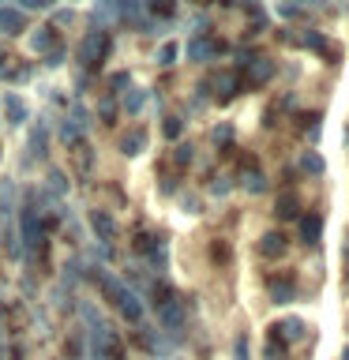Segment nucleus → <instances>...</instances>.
Segmentation results:
<instances>
[{"mask_svg": "<svg viewBox=\"0 0 349 360\" xmlns=\"http://www.w3.org/2000/svg\"><path fill=\"white\" fill-rule=\"evenodd\" d=\"M106 49H109V38H106V30H90L83 41H79V49H75V56H79V64L83 68H94L101 56H106Z\"/></svg>", "mask_w": 349, "mask_h": 360, "instance_id": "f257e3e1", "label": "nucleus"}, {"mask_svg": "<svg viewBox=\"0 0 349 360\" xmlns=\"http://www.w3.org/2000/svg\"><path fill=\"white\" fill-rule=\"evenodd\" d=\"M184 53H188V60H196V64H207V60H214V56L222 53V45L214 41V38H207V34H196V38H188Z\"/></svg>", "mask_w": 349, "mask_h": 360, "instance_id": "f03ea898", "label": "nucleus"}, {"mask_svg": "<svg viewBox=\"0 0 349 360\" xmlns=\"http://www.w3.org/2000/svg\"><path fill=\"white\" fill-rule=\"evenodd\" d=\"M274 60H267V56H255L252 64H248V75H244V86H263L274 79Z\"/></svg>", "mask_w": 349, "mask_h": 360, "instance_id": "7ed1b4c3", "label": "nucleus"}, {"mask_svg": "<svg viewBox=\"0 0 349 360\" xmlns=\"http://www.w3.org/2000/svg\"><path fill=\"white\" fill-rule=\"evenodd\" d=\"M90 229L98 233V240H113L117 236V221L109 210H90Z\"/></svg>", "mask_w": 349, "mask_h": 360, "instance_id": "20e7f679", "label": "nucleus"}, {"mask_svg": "<svg viewBox=\"0 0 349 360\" xmlns=\"http://www.w3.org/2000/svg\"><path fill=\"white\" fill-rule=\"evenodd\" d=\"M4 117H8V124H27V117H30V109H27V101H23L19 94H4Z\"/></svg>", "mask_w": 349, "mask_h": 360, "instance_id": "39448f33", "label": "nucleus"}, {"mask_svg": "<svg viewBox=\"0 0 349 360\" xmlns=\"http://www.w3.org/2000/svg\"><path fill=\"white\" fill-rule=\"evenodd\" d=\"M27 30V15L19 8H0V34H23Z\"/></svg>", "mask_w": 349, "mask_h": 360, "instance_id": "423d86ee", "label": "nucleus"}, {"mask_svg": "<svg viewBox=\"0 0 349 360\" xmlns=\"http://www.w3.org/2000/svg\"><path fill=\"white\" fill-rule=\"evenodd\" d=\"M300 240L304 244H319L323 240V218L319 214H304L300 218Z\"/></svg>", "mask_w": 349, "mask_h": 360, "instance_id": "0eeeda50", "label": "nucleus"}, {"mask_svg": "<svg viewBox=\"0 0 349 360\" xmlns=\"http://www.w3.org/2000/svg\"><path fill=\"white\" fill-rule=\"evenodd\" d=\"M30 49L38 53V56H45L49 49H56V38H53V27H38L30 34Z\"/></svg>", "mask_w": 349, "mask_h": 360, "instance_id": "6e6552de", "label": "nucleus"}, {"mask_svg": "<svg viewBox=\"0 0 349 360\" xmlns=\"http://www.w3.org/2000/svg\"><path fill=\"white\" fill-rule=\"evenodd\" d=\"M23 240H27V244H38L42 240V221H38V214H34L30 207L23 210Z\"/></svg>", "mask_w": 349, "mask_h": 360, "instance_id": "1a4fd4ad", "label": "nucleus"}, {"mask_svg": "<svg viewBox=\"0 0 349 360\" xmlns=\"http://www.w3.org/2000/svg\"><path fill=\"white\" fill-rule=\"evenodd\" d=\"M259 252H263L267 259H278L281 252H286V236H281V233H263V240H259Z\"/></svg>", "mask_w": 349, "mask_h": 360, "instance_id": "9d476101", "label": "nucleus"}, {"mask_svg": "<svg viewBox=\"0 0 349 360\" xmlns=\"http://www.w3.org/2000/svg\"><path fill=\"white\" fill-rule=\"evenodd\" d=\"M143 146H146V131H139V128H135V131H128V135L120 139V154L135 158V154H143Z\"/></svg>", "mask_w": 349, "mask_h": 360, "instance_id": "9b49d317", "label": "nucleus"}, {"mask_svg": "<svg viewBox=\"0 0 349 360\" xmlns=\"http://www.w3.org/2000/svg\"><path fill=\"white\" fill-rule=\"evenodd\" d=\"M274 214H278V218H297V214H300V199L293 195V191H281Z\"/></svg>", "mask_w": 349, "mask_h": 360, "instance_id": "f8f14e48", "label": "nucleus"}, {"mask_svg": "<svg viewBox=\"0 0 349 360\" xmlns=\"http://www.w3.org/2000/svg\"><path fill=\"white\" fill-rule=\"evenodd\" d=\"M210 86L218 90L222 98H233V94H236V86H241V79H236L233 72H218V75H214V83H210Z\"/></svg>", "mask_w": 349, "mask_h": 360, "instance_id": "ddd939ff", "label": "nucleus"}, {"mask_svg": "<svg viewBox=\"0 0 349 360\" xmlns=\"http://www.w3.org/2000/svg\"><path fill=\"white\" fill-rule=\"evenodd\" d=\"M158 304V319L165 326H180V304L177 300H154Z\"/></svg>", "mask_w": 349, "mask_h": 360, "instance_id": "4468645a", "label": "nucleus"}, {"mask_svg": "<svg viewBox=\"0 0 349 360\" xmlns=\"http://www.w3.org/2000/svg\"><path fill=\"white\" fill-rule=\"evenodd\" d=\"M304 49H312V53H323V56H331V45H326V38L319 30H304V38H300Z\"/></svg>", "mask_w": 349, "mask_h": 360, "instance_id": "2eb2a0df", "label": "nucleus"}, {"mask_svg": "<svg viewBox=\"0 0 349 360\" xmlns=\"http://www.w3.org/2000/svg\"><path fill=\"white\" fill-rule=\"evenodd\" d=\"M270 297H274V304H289L293 297H297V289H293V281H270Z\"/></svg>", "mask_w": 349, "mask_h": 360, "instance_id": "dca6fc26", "label": "nucleus"}, {"mask_svg": "<svg viewBox=\"0 0 349 360\" xmlns=\"http://www.w3.org/2000/svg\"><path fill=\"white\" fill-rule=\"evenodd\" d=\"M117 308H120L124 315H128V319H132V323H139V319H143V304H139V300H135V292H132V289H128V292H124V300L117 304Z\"/></svg>", "mask_w": 349, "mask_h": 360, "instance_id": "f3484780", "label": "nucleus"}, {"mask_svg": "<svg viewBox=\"0 0 349 360\" xmlns=\"http://www.w3.org/2000/svg\"><path fill=\"white\" fill-rule=\"evenodd\" d=\"M68 150L75 154V169H79V176H87V173H90V146H87L83 139H79L75 146H68Z\"/></svg>", "mask_w": 349, "mask_h": 360, "instance_id": "a211bd4d", "label": "nucleus"}, {"mask_svg": "<svg viewBox=\"0 0 349 360\" xmlns=\"http://www.w3.org/2000/svg\"><path fill=\"white\" fill-rule=\"evenodd\" d=\"M101 292H106V297H109L113 304H120V300H124V292H128V289H124V285H120V281H117V278H109V274H101Z\"/></svg>", "mask_w": 349, "mask_h": 360, "instance_id": "6ab92c4d", "label": "nucleus"}, {"mask_svg": "<svg viewBox=\"0 0 349 360\" xmlns=\"http://www.w3.org/2000/svg\"><path fill=\"white\" fill-rule=\"evenodd\" d=\"M244 188L252 191V195H263V191H267V176L259 173V169H252V173H244Z\"/></svg>", "mask_w": 349, "mask_h": 360, "instance_id": "aec40b11", "label": "nucleus"}, {"mask_svg": "<svg viewBox=\"0 0 349 360\" xmlns=\"http://www.w3.org/2000/svg\"><path fill=\"white\" fill-rule=\"evenodd\" d=\"M300 169H304V173H312V176H319V173H323V158L315 154V150H304V158H300Z\"/></svg>", "mask_w": 349, "mask_h": 360, "instance_id": "412c9836", "label": "nucleus"}, {"mask_svg": "<svg viewBox=\"0 0 349 360\" xmlns=\"http://www.w3.org/2000/svg\"><path fill=\"white\" fill-rule=\"evenodd\" d=\"M143 105H146V90H128V94H124V109H128L132 117H135Z\"/></svg>", "mask_w": 349, "mask_h": 360, "instance_id": "4be33fe9", "label": "nucleus"}, {"mask_svg": "<svg viewBox=\"0 0 349 360\" xmlns=\"http://www.w3.org/2000/svg\"><path fill=\"white\" fill-rule=\"evenodd\" d=\"M177 56H180V45H177V41H165L162 53H158V64H162V68H173Z\"/></svg>", "mask_w": 349, "mask_h": 360, "instance_id": "5701e85b", "label": "nucleus"}, {"mask_svg": "<svg viewBox=\"0 0 349 360\" xmlns=\"http://www.w3.org/2000/svg\"><path fill=\"white\" fill-rule=\"evenodd\" d=\"M45 143H49V131H45V124H38V131L30 135V146H34L38 158H45Z\"/></svg>", "mask_w": 349, "mask_h": 360, "instance_id": "b1692460", "label": "nucleus"}, {"mask_svg": "<svg viewBox=\"0 0 349 360\" xmlns=\"http://www.w3.org/2000/svg\"><path fill=\"white\" fill-rule=\"evenodd\" d=\"M191 158H196V146H191V143H177L173 162H177V165H191Z\"/></svg>", "mask_w": 349, "mask_h": 360, "instance_id": "393cba45", "label": "nucleus"}, {"mask_svg": "<svg viewBox=\"0 0 349 360\" xmlns=\"http://www.w3.org/2000/svg\"><path fill=\"white\" fill-rule=\"evenodd\" d=\"M162 131H165V139H180V131H184V120H180V117H165Z\"/></svg>", "mask_w": 349, "mask_h": 360, "instance_id": "a878e982", "label": "nucleus"}, {"mask_svg": "<svg viewBox=\"0 0 349 360\" xmlns=\"http://www.w3.org/2000/svg\"><path fill=\"white\" fill-rule=\"evenodd\" d=\"M124 86L132 90V75H128V72H117V75H109V90H113V94H124Z\"/></svg>", "mask_w": 349, "mask_h": 360, "instance_id": "bb28decb", "label": "nucleus"}, {"mask_svg": "<svg viewBox=\"0 0 349 360\" xmlns=\"http://www.w3.org/2000/svg\"><path fill=\"white\" fill-rule=\"evenodd\" d=\"M281 330H286L289 342H297V338L304 334V323H300V319H286V323H281Z\"/></svg>", "mask_w": 349, "mask_h": 360, "instance_id": "cd10ccee", "label": "nucleus"}, {"mask_svg": "<svg viewBox=\"0 0 349 360\" xmlns=\"http://www.w3.org/2000/svg\"><path fill=\"white\" fill-rule=\"evenodd\" d=\"M49 184H53V191H56V195H64V191H68V180H64V173H56V169L49 173Z\"/></svg>", "mask_w": 349, "mask_h": 360, "instance_id": "c85d7f7f", "label": "nucleus"}, {"mask_svg": "<svg viewBox=\"0 0 349 360\" xmlns=\"http://www.w3.org/2000/svg\"><path fill=\"white\" fill-rule=\"evenodd\" d=\"M210 139H214V143H229V139H233V128H229V124H218Z\"/></svg>", "mask_w": 349, "mask_h": 360, "instance_id": "c756f323", "label": "nucleus"}, {"mask_svg": "<svg viewBox=\"0 0 349 360\" xmlns=\"http://www.w3.org/2000/svg\"><path fill=\"white\" fill-rule=\"evenodd\" d=\"M98 112H101V120H106V124H113V117H117V105H113V101L106 98V101L98 105Z\"/></svg>", "mask_w": 349, "mask_h": 360, "instance_id": "7c9ffc66", "label": "nucleus"}, {"mask_svg": "<svg viewBox=\"0 0 349 360\" xmlns=\"http://www.w3.org/2000/svg\"><path fill=\"white\" fill-rule=\"evenodd\" d=\"M53 0H19V11L23 8H30V11H42V8H49Z\"/></svg>", "mask_w": 349, "mask_h": 360, "instance_id": "2f4dec72", "label": "nucleus"}, {"mask_svg": "<svg viewBox=\"0 0 349 360\" xmlns=\"http://www.w3.org/2000/svg\"><path fill=\"white\" fill-rule=\"evenodd\" d=\"M61 60H64V49H61V45H56V49H49V53H45V64H49V68H56Z\"/></svg>", "mask_w": 349, "mask_h": 360, "instance_id": "473e14b6", "label": "nucleus"}, {"mask_svg": "<svg viewBox=\"0 0 349 360\" xmlns=\"http://www.w3.org/2000/svg\"><path fill=\"white\" fill-rule=\"evenodd\" d=\"M210 191H214V195H225V191H229V180H225V176H218V180L210 184Z\"/></svg>", "mask_w": 349, "mask_h": 360, "instance_id": "72a5a7b5", "label": "nucleus"}, {"mask_svg": "<svg viewBox=\"0 0 349 360\" xmlns=\"http://www.w3.org/2000/svg\"><path fill=\"white\" fill-rule=\"evenodd\" d=\"M0 214H11V188H4V195H0Z\"/></svg>", "mask_w": 349, "mask_h": 360, "instance_id": "f704fd0d", "label": "nucleus"}, {"mask_svg": "<svg viewBox=\"0 0 349 360\" xmlns=\"http://www.w3.org/2000/svg\"><path fill=\"white\" fill-rule=\"evenodd\" d=\"M236 356H241V360H248V338H244V334L236 338Z\"/></svg>", "mask_w": 349, "mask_h": 360, "instance_id": "c9c22d12", "label": "nucleus"}, {"mask_svg": "<svg viewBox=\"0 0 349 360\" xmlns=\"http://www.w3.org/2000/svg\"><path fill=\"white\" fill-rule=\"evenodd\" d=\"M289 4H293V8H297V4H308V0H289Z\"/></svg>", "mask_w": 349, "mask_h": 360, "instance_id": "e433bc0d", "label": "nucleus"}, {"mask_svg": "<svg viewBox=\"0 0 349 360\" xmlns=\"http://www.w3.org/2000/svg\"><path fill=\"white\" fill-rule=\"evenodd\" d=\"M4 75H8V68H4V64H0V79H4Z\"/></svg>", "mask_w": 349, "mask_h": 360, "instance_id": "4c0bfd02", "label": "nucleus"}]
</instances>
